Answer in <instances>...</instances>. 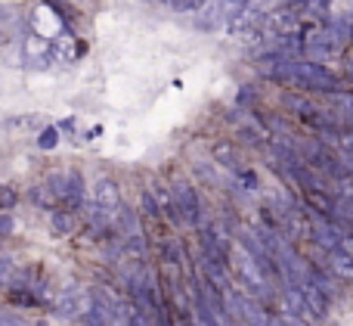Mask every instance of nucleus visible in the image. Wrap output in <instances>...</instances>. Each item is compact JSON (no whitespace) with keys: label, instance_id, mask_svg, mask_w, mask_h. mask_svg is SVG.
I'll return each mask as SVG.
<instances>
[{"label":"nucleus","instance_id":"nucleus-10","mask_svg":"<svg viewBox=\"0 0 353 326\" xmlns=\"http://www.w3.org/2000/svg\"><path fill=\"white\" fill-rule=\"evenodd\" d=\"M205 3L208 0H165V6L174 12H199Z\"/></svg>","mask_w":353,"mask_h":326},{"label":"nucleus","instance_id":"nucleus-16","mask_svg":"<svg viewBox=\"0 0 353 326\" xmlns=\"http://www.w3.org/2000/svg\"><path fill=\"white\" fill-rule=\"evenodd\" d=\"M344 66H347V78H353V56H347V59H344Z\"/></svg>","mask_w":353,"mask_h":326},{"label":"nucleus","instance_id":"nucleus-15","mask_svg":"<svg viewBox=\"0 0 353 326\" xmlns=\"http://www.w3.org/2000/svg\"><path fill=\"white\" fill-rule=\"evenodd\" d=\"M130 326H155V323H152V320H149V317H146V314H137V317H134V320H130Z\"/></svg>","mask_w":353,"mask_h":326},{"label":"nucleus","instance_id":"nucleus-8","mask_svg":"<svg viewBox=\"0 0 353 326\" xmlns=\"http://www.w3.org/2000/svg\"><path fill=\"white\" fill-rule=\"evenodd\" d=\"M74 227H78V221H74L72 211H50V230H53V236H72Z\"/></svg>","mask_w":353,"mask_h":326},{"label":"nucleus","instance_id":"nucleus-6","mask_svg":"<svg viewBox=\"0 0 353 326\" xmlns=\"http://www.w3.org/2000/svg\"><path fill=\"white\" fill-rule=\"evenodd\" d=\"M62 205H68L72 211L84 205V178L78 171H65V196H62Z\"/></svg>","mask_w":353,"mask_h":326},{"label":"nucleus","instance_id":"nucleus-2","mask_svg":"<svg viewBox=\"0 0 353 326\" xmlns=\"http://www.w3.org/2000/svg\"><path fill=\"white\" fill-rule=\"evenodd\" d=\"M19 47H22V66L43 72V68L53 66V56H50V41L41 35L37 28H28L19 37Z\"/></svg>","mask_w":353,"mask_h":326},{"label":"nucleus","instance_id":"nucleus-12","mask_svg":"<svg viewBox=\"0 0 353 326\" xmlns=\"http://www.w3.org/2000/svg\"><path fill=\"white\" fill-rule=\"evenodd\" d=\"M56 143H59V131H56V128H43L41 137H37V146H41V149H53Z\"/></svg>","mask_w":353,"mask_h":326},{"label":"nucleus","instance_id":"nucleus-13","mask_svg":"<svg viewBox=\"0 0 353 326\" xmlns=\"http://www.w3.org/2000/svg\"><path fill=\"white\" fill-rule=\"evenodd\" d=\"M236 174H239V180H242L245 190H257V174L251 171V168H242V171H236Z\"/></svg>","mask_w":353,"mask_h":326},{"label":"nucleus","instance_id":"nucleus-17","mask_svg":"<svg viewBox=\"0 0 353 326\" xmlns=\"http://www.w3.org/2000/svg\"><path fill=\"white\" fill-rule=\"evenodd\" d=\"M263 3H279V0H263Z\"/></svg>","mask_w":353,"mask_h":326},{"label":"nucleus","instance_id":"nucleus-5","mask_svg":"<svg viewBox=\"0 0 353 326\" xmlns=\"http://www.w3.org/2000/svg\"><path fill=\"white\" fill-rule=\"evenodd\" d=\"M174 205H176V211H180L183 221H189V224L199 221V196H195L192 184L176 180L174 184Z\"/></svg>","mask_w":353,"mask_h":326},{"label":"nucleus","instance_id":"nucleus-1","mask_svg":"<svg viewBox=\"0 0 353 326\" xmlns=\"http://www.w3.org/2000/svg\"><path fill=\"white\" fill-rule=\"evenodd\" d=\"M53 305H56V314L65 317V320H84L93 311V289H84L81 283H68L56 292Z\"/></svg>","mask_w":353,"mask_h":326},{"label":"nucleus","instance_id":"nucleus-9","mask_svg":"<svg viewBox=\"0 0 353 326\" xmlns=\"http://www.w3.org/2000/svg\"><path fill=\"white\" fill-rule=\"evenodd\" d=\"M16 280V261L10 252H0V286H10Z\"/></svg>","mask_w":353,"mask_h":326},{"label":"nucleus","instance_id":"nucleus-11","mask_svg":"<svg viewBox=\"0 0 353 326\" xmlns=\"http://www.w3.org/2000/svg\"><path fill=\"white\" fill-rule=\"evenodd\" d=\"M16 202H19V193L12 190V186L0 184V211H10V209H16Z\"/></svg>","mask_w":353,"mask_h":326},{"label":"nucleus","instance_id":"nucleus-14","mask_svg":"<svg viewBox=\"0 0 353 326\" xmlns=\"http://www.w3.org/2000/svg\"><path fill=\"white\" fill-rule=\"evenodd\" d=\"M16 230V221H12L10 211H0V236H10Z\"/></svg>","mask_w":353,"mask_h":326},{"label":"nucleus","instance_id":"nucleus-3","mask_svg":"<svg viewBox=\"0 0 353 326\" xmlns=\"http://www.w3.org/2000/svg\"><path fill=\"white\" fill-rule=\"evenodd\" d=\"M90 202L97 205L103 215L115 218V211L121 209V190H118L115 180L103 178V180H97V186H93V199H90Z\"/></svg>","mask_w":353,"mask_h":326},{"label":"nucleus","instance_id":"nucleus-7","mask_svg":"<svg viewBox=\"0 0 353 326\" xmlns=\"http://www.w3.org/2000/svg\"><path fill=\"white\" fill-rule=\"evenodd\" d=\"M211 155H214V162H220V165L232 168V171H242V153H239L236 143H230V140L214 143Z\"/></svg>","mask_w":353,"mask_h":326},{"label":"nucleus","instance_id":"nucleus-4","mask_svg":"<svg viewBox=\"0 0 353 326\" xmlns=\"http://www.w3.org/2000/svg\"><path fill=\"white\" fill-rule=\"evenodd\" d=\"M81 50H84V47L74 41L72 31H59V35L50 41V56H53V62H56V66H62V68L72 66L74 56H78Z\"/></svg>","mask_w":353,"mask_h":326}]
</instances>
